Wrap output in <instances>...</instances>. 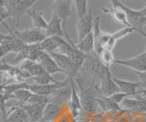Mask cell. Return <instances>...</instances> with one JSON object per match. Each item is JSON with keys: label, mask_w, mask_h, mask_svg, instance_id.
<instances>
[{"label": "cell", "mask_w": 146, "mask_h": 122, "mask_svg": "<svg viewBox=\"0 0 146 122\" xmlns=\"http://www.w3.org/2000/svg\"><path fill=\"white\" fill-rule=\"evenodd\" d=\"M125 1H127V2H128V1H130V0H125Z\"/></svg>", "instance_id": "b9f144b4"}, {"label": "cell", "mask_w": 146, "mask_h": 122, "mask_svg": "<svg viewBox=\"0 0 146 122\" xmlns=\"http://www.w3.org/2000/svg\"><path fill=\"white\" fill-rule=\"evenodd\" d=\"M82 69L86 72H88L89 74H90L94 78L98 79V81L105 78L111 72L110 67H107L103 65L99 56L94 51L86 54V59Z\"/></svg>", "instance_id": "6da1fadb"}, {"label": "cell", "mask_w": 146, "mask_h": 122, "mask_svg": "<svg viewBox=\"0 0 146 122\" xmlns=\"http://www.w3.org/2000/svg\"><path fill=\"white\" fill-rule=\"evenodd\" d=\"M36 63H38V64H40L41 66H42L44 67V69L46 70V72H47L48 74L51 75V76L56 74V73L65 74L64 73V71L58 67V65L56 63V61L54 60V58L50 56V54H48V53L44 52Z\"/></svg>", "instance_id": "9a60e30c"}, {"label": "cell", "mask_w": 146, "mask_h": 122, "mask_svg": "<svg viewBox=\"0 0 146 122\" xmlns=\"http://www.w3.org/2000/svg\"><path fill=\"white\" fill-rule=\"evenodd\" d=\"M94 25V18L92 15V10H90L88 14L78 17V24H77V35H78V41L80 42L81 39H83L87 35L92 32Z\"/></svg>", "instance_id": "ba28073f"}, {"label": "cell", "mask_w": 146, "mask_h": 122, "mask_svg": "<svg viewBox=\"0 0 146 122\" xmlns=\"http://www.w3.org/2000/svg\"><path fill=\"white\" fill-rule=\"evenodd\" d=\"M75 1H77V0H73V2H75Z\"/></svg>", "instance_id": "7bdbcfd3"}, {"label": "cell", "mask_w": 146, "mask_h": 122, "mask_svg": "<svg viewBox=\"0 0 146 122\" xmlns=\"http://www.w3.org/2000/svg\"><path fill=\"white\" fill-rule=\"evenodd\" d=\"M143 115H144V116H145V117H146V113H145V114H143Z\"/></svg>", "instance_id": "ee69618b"}, {"label": "cell", "mask_w": 146, "mask_h": 122, "mask_svg": "<svg viewBox=\"0 0 146 122\" xmlns=\"http://www.w3.org/2000/svg\"><path fill=\"white\" fill-rule=\"evenodd\" d=\"M29 122H32V121H29Z\"/></svg>", "instance_id": "bcb514c9"}, {"label": "cell", "mask_w": 146, "mask_h": 122, "mask_svg": "<svg viewBox=\"0 0 146 122\" xmlns=\"http://www.w3.org/2000/svg\"><path fill=\"white\" fill-rule=\"evenodd\" d=\"M25 82H27L29 85H48L52 83H58L59 81H57L51 75L49 74H44L41 76H30L27 79L25 80Z\"/></svg>", "instance_id": "484cf974"}, {"label": "cell", "mask_w": 146, "mask_h": 122, "mask_svg": "<svg viewBox=\"0 0 146 122\" xmlns=\"http://www.w3.org/2000/svg\"><path fill=\"white\" fill-rule=\"evenodd\" d=\"M60 105L51 102L50 101L45 107L44 114H43V119L41 120H47V121H55V119L58 117L59 112L61 109Z\"/></svg>", "instance_id": "603a6c76"}, {"label": "cell", "mask_w": 146, "mask_h": 122, "mask_svg": "<svg viewBox=\"0 0 146 122\" xmlns=\"http://www.w3.org/2000/svg\"><path fill=\"white\" fill-rule=\"evenodd\" d=\"M53 1H55V2H56V1H58V0H53Z\"/></svg>", "instance_id": "60d3db41"}, {"label": "cell", "mask_w": 146, "mask_h": 122, "mask_svg": "<svg viewBox=\"0 0 146 122\" xmlns=\"http://www.w3.org/2000/svg\"><path fill=\"white\" fill-rule=\"evenodd\" d=\"M96 101L98 103V106L102 107L104 111H120L122 109L121 106L114 101L111 97H97Z\"/></svg>", "instance_id": "44dd1931"}, {"label": "cell", "mask_w": 146, "mask_h": 122, "mask_svg": "<svg viewBox=\"0 0 146 122\" xmlns=\"http://www.w3.org/2000/svg\"><path fill=\"white\" fill-rule=\"evenodd\" d=\"M2 23L7 26V29L8 31H11L16 37L20 38L22 41L27 45L41 43L46 38H47V35H46V32L44 30H40L36 28H27L24 30H16V29L9 28L7 24H6L5 22H2Z\"/></svg>", "instance_id": "277c9868"}, {"label": "cell", "mask_w": 146, "mask_h": 122, "mask_svg": "<svg viewBox=\"0 0 146 122\" xmlns=\"http://www.w3.org/2000/svg\"><path fill=\"white\" fill-rule=\"evenodd\" d=\"M115 64L119 66L127 67L131 69L133 71H146V54L144 52L139 54V55L134 56L133 57L129 58V59L124 60H115Z\"/></svg>", "instance_id": "9c48e42d"}, {"label": "cell", "mask_w": 146, "mask_h": 122, "mask_svg": "<svg viewBox=\"0 0 146 122\" xmlns=\"http://www.w3.org/2000/svg\"><path fill=\"white\" fill-rule=\"evenodd\" d=\"M46 35L47 37H60L64 38L66 36V38L68 40L70 39L68 34L65 32V30L63 28L62 21L59 18V16L56 13L55 10H52V15L50 17V20L48 21V28L46 29Z\"/></svg>", "instance_id": "52a82bcc"}, {"label": "cell", "mask_w": 146, "mask_h": 122, "mask_svg": "<svg viewBox=\"0 0 146 122\" xmlns=\"http://www.w3.org/2000/svg\"><path fill=\"white\" fill-rule=\"evenodd\" d=\"M27 59H29V45H26V46L24 47V48L17 54L16 57L11 61V63H12V64H18V65H19L21 62L25 61Z\"/></svg>", "instance_id": "4dcf8cb0"}, {"label": "cell", "mask_w": 146, "mask_h": 122, "mask_svg": "<svg viewBox=\"0 0 146 122\" xmlns=\"http://www.w3.org/2000/svg\"><path fill=\"white\" fill-rule=\"evenodd\" d=\"M134 31H135V29L133 28H131V26H124V28L119 29L118 31H115V32L111 33V35H112V38L115 39L116 41H118V40H120L123 38L127 37V36H129L132 32H134Z\"/></svg>", "instance_id": "1f68e13d"}, {"label": "cell", "mask_w": 146, "mask_h": 122, "mask_svg": "<svg viewBox=\"0 0 146 122\" xmlns=\"http://www.w3.org/2000/svg\"><path fill=\"white\" fill-rule=\"evenodd\" d=\"M50 56L54 58V60L64 71L68 78H75L76 74L74 70V65H73V62L70 57L58 52H53L50 54Z\"/></svg>", "instance_id": "30bf717a"}, {"label": "cell", "mask_w": 146, "mask_h": 122, "mask_svg": "<svg viewBox=\"0 0 146 122\" xmlns=\"http://www.w3.org/2000/svg\"><path fill=\"white\" fill-rule=\"evenodd\" d=\"M62 38L60 37H47L42 42L40 43L44 52L51 54L53 52H57L59 47L60 40Z\"/></svg>", "instance_id": "cb8c5ba5"}, {"label": "cell", "mask_w": 146, "mask_h": 122, "mask_svg": "<svg viewBox=\"0 0 146 122\" xmlns=\"http://www.w3.org/2000/svg\"><path fill=\"white\" fill-rule=\"evenodd\" d=\"M139 34H141V36H143V37H144V38H146V33L144 32V31H140V32H139ZM144 53L146 54V49H145V51H144Z\"/></svg>", "instance_id": "74e56055"}, {"label": "cell", "mask_w": 146, "mask_h": 122, "mask_svg": "<svg viewBox=\"0 0 146 122\" xmlns=\"http://www.w3.org/2000/svg\"><path fill=\"white\" fill-rule=\"evenodd\" d=\"M123 8L127 13L128 21L131 28H133L137 32L143 31L144 26H146V17L141 15L136 9H132L126 6H123Z\"/></svg>", "instance_id": "4fadbf2b"}, {"label": "cell", "mask_w": 146, "mask_h": 122, "mask_svg": "<svg viewBox=\"0 0 146 122\" xmlns=\"http://www.w3.org/2000/svg\"><path fill=\"white\" fill-rule=\"evenodd\" d=\"M102 11L105 14H108L111 16L112 20L114 22H116L118 24H121L124 26H131L129 24V21H128V17H127V13L123 8V5L114 7H111L110 8L104 7L102 8Z\"/></svg>", "instance_id": "5bb4252c"}, {"label": "cell", "mask_w": 146, "mask_h": 122, "mask_svg": "<svg viewBox=\"0 0 146 122\" xmlns=\"http://www.w3.org/2000/svg\"><path fill=\"white\" fill-rule=\"evenodd\" d=\"M110 2L111 3V6L114 7H120L121 6L122 4L120 2V0H110Z\"/></svg>", "instance_id": "e575fe53"}, {"label": "cell", "mask_w": 146, "mask_h": 122, "mask_svg": "<svg viewBox=\"0 0 146 122\" xmlns=\"http://www.w3.org/2000/svg\"><path fill=\"white\" fill-rule=\"evenodd\" d=\"M36 1L38 0H6L1 2V7L6 8L9 17H12L17 23L21 16L27 14V11L30 9Z\"/></svg>", "instance_id": "7a4b0ae2"}, {"label": "cell", "mask_w": 146, "mask_h": 122, "mask_svg": "<svg viewBox=\"0 0 146 122\" xmlns=\"http://www.w3.org/2000/svg\"><path fill=\"white\" fill-rule=\"evenodd\" d=\"M40 122H55V121H47V120H41Z\"/></svg>", "instance_id": "f35d334b"}, {"label": "cell", "mask_w": 146, "mask_h": 122, "mask_svg": "<svg viewBox=\"0 0 146 122\" xmlns=\"http://www.w3.org/2000/svg\"><path fill=\"white\" fill-rule=\"evenodd\" d=\"M94 88L96 91L100 93V96L103 97H111V95L117 92H121L115 81L113 80V76L111 72L105 78L96 82Z\"/></svg>", "instance_id": "8992f818"}, {"label": "cell", "mask_w": 146, "mask_h": 122, "mask_svg": "<svg viewBox=\"0 0 146 122\" xmlns=\"http://www.w3.org/2000/svg\"><path fill=\"white\" fill-rule=\"evenodd\" d=\"M140 96H141L143 98H144L146 99V88H140L138 90V93H137Z\"/></svg>", "instance_id": "d590c367"}, {"label": "cell", "mask_w": 146, "mask_h": 122, "mask_svg": "<svg viewBox=\"0 0 146 122\" xmlns=\"http://www.w3.org/2000/svg\"><path fill=\"white\" fill-rule=\"evenodd\" d=\"M99 57L100 61L103 63L104 66L107 67H110L111 65L115 64V57H114L112 50H109V49H103V51L99 55Z\"/></svg>", "instance_id": "83f0119b"}, {"label": "cell", "mask_w": 146, "mask_h": 122, "mask_svg": "<svg viewBox=\"0 0 146 122\" xmlns=\"http://www.w3.org/2000/svg\"><path fill=\"white\" fill-rule=\"evenodd\" d=\"M0 56H1V59L6 57L9 53H16L17 54L20 50H22L27 44H25L20 38L16 37L11 31H9V34L0 35Z\"/></svg>", "instance_id": "3957f363"}, {"label": "cell", "mask_w": 146, "mask_h": 122, "mask_svg": "<svg viewBox=\"0 0 146 122\" xmlns=\"http://www.w3.org/2000/svg\"><path fill=\"white\" fill-rule=\"evenodd\" d=\"M138 12L140 13L141 15H143V16H145V17H146V5H145V7H144L141 8V9L138 10Z\"/></svg>", "instance_id": "8d00e7d4"}, {"label": "cell", "mask_w": 146, "mask_h": 122, "mask_svg": "<svg viewBox=\"0 0 146 122\" xmlns=\"http://www.w3.org/2000/svg\"><path fill=\"white\" fill-rule=\"evenodd\" d=\"M25 108L27 115H29V121L32 122H40L43 119V114L46 106L44 105H33V104H25L22 105Z\"/></svg>", "instance_id": "ffe728a7"}, {"label": "cell", "mask_w": 146, "mask_h": 122, "mask_svg": "<svg viewBox=\"0 0 146 122\" xmlns=\"http://www.w3.org/2000/svg\"><path fill=\"white\" fill-rule=\"evenodd\" d=\"M29 60L38 62L40 57L44 53V50L42 47H41L40 43L29 45Z\"/></svg>", "instance_id": "4316f807"}, {"label": "cell", "mask_w": 146, "mask_h": 122, "mask_svg": "<svg viewBox=\"0 0 146 122\" xmlns=\"http://www.w3.org/2000/svg\"><path fill=\"white\" fill-rule=\"evenodd\" d=\"M73 2V0H58V1L55 2L54 8L53 10L56 11L58 16H59V18L62 21L63 28L65 30V32L68 34L66 30V24L68 19L71 17L72 11H71V4Z\"/></svg>", "instance_id": "7c38bea8"}, {"label": "cell", "mask_w": 146, "mask_h": 122, "mask_svg": "<svg viewBox=\"0 0 146 122\" xmlns=\"http://www.w3.org/2000/svg\"><path fill=\"white\" fill-rule=\"evenodd\" d=\"M29 115L22 106L13 107L7 111V117L3 122H29Z\"/></svg>", "instance_id": "e0dca14e"}, {"label": "cell", "mask_w": 146, "mask_h": 122, "mask_svg": "<svg viewBox=\"0 0 146 122\" xmlns=\"http://www.w3.org/2000/svg\"><path fill=\"white\" fill-rule=\"evenodd\" d=\"M27 15L30 16L32 23H33V28L46 31V29L48 28V22L45 19L43 16V11L30 8V9L27 11Z\"/></svg>", "instance_id": "d6986e66"}, {"label": "cell", "mask_w": 146, "mask_h": 122, "mask_svg": "<svg viewBox=\"0 0 146 122\" xmlns=\"http://www.w3.org/2000/svg\"><path fill=\"white\" fill-rule=\"evenodd\" d=\"M75 46L78 49H80L85 54H89L94 51V36L93 32L87 35L86 37L81 39L80 42H77Z\"/></svg>", "instance_id": "d4e9b609"}, {"label": "cell", "mask_w": 146, "mask_h": 122, "mask_svg": "<svg viewBox=\"0 0 146 122\" xmlns=\"http://www.w3.org/2000/svg\"><path fill=\"white\" fill-rule=\"evenodd\" d=\"M88 1L89 0H77L74 2L78 17H81L88 14Z\"/></svg>", "instance_id": "f546056e"}, {"label": "cell", "mask_w": 146, "mask_h": 122, "mask_svg": "<svg viewBox=\"0 0 146 122\" xmlns=\"http://www.w3.org/2000/svg\"><path fill=\"white\" fill-rule=\"evenodd\" d=\"M143 1H144V2H145V3H146V0H143Z\"/></svg>", "instance_id": "f6af8a7d"}, {"label": "cell", "mask_w": 146, "mask_h": 122, "mask_svg": "<svg viewBox=\"0 0 146 122\" xmlns=\"http://www.w3.org/2000/svg\"><path fill=\"white\" fill-rule=\"evenodd\" d=\"M133 72L140 79V82H141V88H146V71H143V72L133 71Z\"/></svg>", "instance_id": "836d02e7"}, {"label": "cell", "mask_w": 146, "mask_h": 122, "mask_svg": "<svg viewBox=\"0 0 146 122\" xmlns=\"http://www.w3.org/2000/svg\"><path fill=\"white\" fill-rule=\"evenodd\" d=\"M32 95V92L27 88H20L16 90L15 92L12 93L11 95H2L3 97L7 98H13L19 104L20 106L25 105V104L27 103L29 99L30 98Z\"/></svg>", "instance_id": "7402d4cb"}, {"label": "cell", "mask_w": 146, "mask_h": 122, "mask_svg": "<svg viewBox=\"0 0 146 122\" xmlns=\"http://www.w3.org/2000/svg\"><path fill=\"white\" fill-rule=\"evenodd\" d=\"M71 122H78V121H77V119H73Z\"/></svg>", "instance_id": "ab89813d"}, {"label": "cell", "mask_w": 146, "mask_h": 122, "mask_svg": "<svg viewBox=\"0 0 146 122\" xmlns=\"http://www.w3.org/2000/svg\"><path fill=\"white\" fill-rule=\"evenodd\" d=\"M127 97H130V95L129 94H127V93H123V92H117L115 94H113L111 96V98L113 99L114 101H115L116 103H118L119 105L124 100V99L127 98Z\"/></svg>", "instance_id": "d6a6232c"}, {"label": "cell", "mask_w": 146, "mask_h": 122, "mask_svg": "<svg viewBox=\"0 0 146 122\" xmlns=\"http://www.w3.org/2000/svg\"><path fill=\"white\" fill-rule=\"evenodd\" d=\"M48 97H49L50 101L57 103L60 106L64 105L65 103H68L71 97L70 83L66 86H63V87L58 88L57 90H55V91Z\"/></svg>", "instance_id": "2e32d148"}, {"label": "cell", "mask_w": 146, "mask_h": 122, "mask_svg": "<svg viewBox=\"0 0 146 122\" xmlns=\"http://www.w3.org/2000/svg\"><path fill=\"white\" fill-rule=\"evenodd\" d=\"M50 102V99L48 96H44L40 94L32 93L30 98L29 99L27 104H33V105H44L47 106Z\"/></svg>", "instance_id": "f1b7e54d"}, {"label": "cell", "mask_w": 146, "mask_h": 122, "mask_svg": "<svg viewBox=\"0 0 146 122\" xmlns=\"http://www.w3.org/2000/svg\"><path fill=\"white\" fill-rule=\"evenodd\" d=\"M113 80L115 81L118 88H120V91L123 93L129 94L130 96H134L138 93V90L141 88V82H131V81H128L124 79L117 78L113 76Z\"/></svg>", "instance_id": "ac0fdd59"}, {"label": "cell", "mask_w": 146, "mask_h": 122, "mask_svg": "<svg viewBox=\"0 0 146 122\" xmlns=\"http://www.w3.org/2000/svg\"><path fill=\"white\" fill-rule=\"evenodd\" d=\"M70 79V87H71V97L70 101H68V110L71 113V117L73 119H77L78 117L80 116V111L82 109L81 100L79 93L77 91L76 86L74 83V78H68Z\"/></svg>", "instance_id": "8fae6325"}, {"label": "cell", "mask_w": 146, "mask_h": 122, "mask_svg": "<svg viewBox=\"0 0 146 122\" xmlns=\"http://www.w3.org/2000/svg\"><path fill=\"white\" fill-rule=\"evenodd\" d=\"M123 110H129L135 114H145L146 113V99L140 95L127 97L120 104Z\"/></svg>", "instance_id": "5b68a950"}]
</instances>
